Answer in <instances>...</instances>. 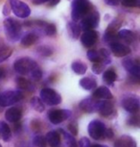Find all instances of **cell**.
Segmentation results:
<instances>
[{"instance_id": "1", "label": "cell", "mask_w": 140, "mask_h": 147, "mask_svg": "<svg viewBox=\"0 0 140 147\" xmlns=\"http://www.w3.org/2000/svg\"><path fill=\"white\" fill-rule=\"evenodd\" d=\"M72 16L73 21H79L84 18L91 10V4L88 0H73L72 1Z\"/></svg>"}, {"instance_id": "2", "label": "cell", "mask_w": 140, "mask_h": 147, "mask_svg": "<svg viewBox=\"0 0 140 147\" xmlns=\"http://www.w3.org/2000/svg\"><path fill=\"white\" fill-rule=\"evenodd\" d=\"M4 28L6 31L7 37L11 40H17L21 34V24L13 18H7L4 21Z\"/></svg>"}, {"instance_id": "3", "label": "cell", "mask_w": 140, "mask_h": 147, "mask_svg": "<svg viewBox=\"0 0 140 147\" xmlns=\"http://www.w3.org/2000/svg\"><path fill=\"white\" fill-rule=\"evenodd\" d=\"M23 98V93L19 90H7L0 94V106L9 107L17 103Z\"/></svg>"}, {"instance_id": "4", "label": "cell", "mask_w": 140, "mask_h": 147, "mask_svg": "<svg viewBox=\"0 0 140 147\" xmlns=\"http://www.w3.org/2000/svg\"><path fill=\"white\" fill-rule=\"evenodd\" d=\"M40 98L49 106H56L62 102L61 95L50 88H44L40 90Z\"/></svg>"}, {"instance_id": "5", "label": "cell", "mask_w": 140, "mask_h": 147, "mask_svg": "<svg viewBox=\"0 0 140 147\" xmlns=\"http://www.w3.org/2000/svg\"><path fill=\"white\" fill-rule=\"evenodd\" d=\"M38 65L33 59L30 58H21L15 62L13 67L15 70L19 74H27L29 72H31L35 67H37Z\"/></svg>"}, {"instance_id": "6", "label": "cell", "mask_w": 140, "mask_h": 147, "mask_svg": "<svg viewBox=\"0 0 140 147\" xmlns=\"http://www.w3.org/2000/svg\"><path fill=\"white\" fill-rule=\"evenodd\" d=\"M88 134L92 138L96 140H100L105 138L106 125L100 120H92L88 124Z\"/></svg>"}, {"instance_id": "7", "label": "cell", "mask_w": 140, "mask_h": 147, "mask_svg": "<svg viewBox=\"0 0 140 147\" xmlns=\"http://www.w3.org/2000/svg\"><path fill=\"white\" fill-rule=\"evenodd\" d=\"M99 21H100V16L98 12L93 11L92 13H88L84 18H82L80 27L84 31H88V30L96 28L99 25Z\"/></svg>"}, {"instance_id": "8", "label": "cell", "mask_w": 140, "mask_h": 147, "mask_svg": "<svg viewBox=\"0 0 140 147\" xmlns=\"http://www.w3.org/2000/svg\"><path fill=\"white\" fill-rule=\"evenodd\" d=\"M10 4L12 11L17 18H28L31 13V10L28 5L20 0H10Z\"/></svg>"}, {"instance_id": "9", "label": "cell", "mask_w": 140, "mask_h": 147, "mask_svg": "<svg viewBox=\"0 0 140 147\" xmlns=\"http://www.w3.org/2000/svg\"><path fill=\"white\" fill-rule=\"evenodd\" d=\"M48 118L51 123L60 124L71 116V112L68 110H50L48 113Z\"/></svg>"}, {"instance_id": "10", "label": "cell", "mask_w": 140, "mask_h": 147, "mask_svg": "<svg viewBox=\"0 0 140 147\" xmlns=\"http://www.w3.org/2000/svg\"><path fill=\"white\" fill-rule=\"evenodd\" d=\"M122 107L131 113H136L139 111V99L135 96H126L122 100Z\"/></svg>"}, {"instance_id": "11", "label": "cell", "mask_w": 140, "mask_h": 147, "mask_svg": "<svg viewBox=\"0 0 140 147\" xmlns=\"http://www.w3.org/2000/svg\"><path fill=\"white\" fill-rule=\"evenodd\" d=\"M79 106L86 113H94L97 111L98 101L94 97H88V98H86L80 102Z\"/></svg>"}, {"instance_id": "12", "label": "cell", "mask_w": 140, "mask_h": 147, "mask_svg": "<svg viewBox=\"0 0 140 147\" xmlns=\"http://www.w3.org/2000/svg\"><path fill=\"white\" fill-rule=\"evenodd\" d=\"M123 66L130 72L133 76L138 78L140 75V67L139 63L137 61L131 60V59H125L123 61Z\"/></svg>"}, {"instance_id": "13", "label": "cell", "mask_w": 140, "mask_h": 147, "mask_svg": "<svg viewBox=\"0 0 140 147\" xmlns=\"http://www.w3.org/2000/svg\"><path fill=\"white\" fill-rule=\"evenodd\" d=\"M98 38L97 32L93 31V30H88V31H84V33L82 35L81 40L82 43L86 47H91L96 43Z\"/></svg>"}, {"instance_id": "14", "label": "cell", "mask_w": 140, "mask_h": 147, "mask_svg": "<svg viewBox=\"0 0 140 147\" xmlns=\"http://www.w3.org/2000/svg\"><path fill=\"white\" fill-rule=\"evenodd\" d=\"M111 49L116 57H124V56H127L128 54H130L131 52V49L129 48L128 46H126L125 44H122L120 42H113V43H111Z\"/></svg>"}, {"instance_id": "15", "label": "cell", "mask_w": 140, "mask_h": 147, "mask_svg": "<svg viewBox=\"0 0 140 147\" xmlns=\"http://www.w3.org/2000/svg\"><path fill=\"white\" fill-rule=\"evenodd\" d=\"M97 111H99L100 115L103 116H111V113H113V111H114L113 104L108 100L98 101Z\"/></svg>"}, {"instance_id": "16", "label": "cell", "mask_w": 140, "mask_h": 147, "mask_svg": "<svg viewBox=\"0 0 140 147\" xmlns=\"http://www.w3.org/2000/svg\"><path fill=\"white\" fill-rule=\"evenodd\" d=\"M5 117L9 122L15 123V122L20 120L21 117H22V112H21V110L19 108H10L5 113Z\"/></svg>"}, {"instance_id": "17", "label": "cell", "mask_w": 140, "mask_h": 147, "mask_svg": "<svg viewBox=\"0 0 140 147\" xmlns=\"http://www.w3.org/2000/svg\"><path fill=\"white\" fill-rule=\"evenodd\" d=\"M114 147H136V142L130 136H121L114 142Z\"/></svg>"}, {"instance_id": "18", "label": "cell", "mask_w": 140, "mask_h": 147, "mask_svg": "<svg viewBox=\"0 0 140 147\" xmlns=\"http://www.w3.org/2000/svg\"><path fill=\"white\" fill-rule=\"evenodd\" d=\"M45 140L47 144H49L51 147H56L59 146L61 143V136L58 131H50L46 135Z\"/></svg>"}, {"instance_id": "19", "label": "cell", "mask_w": 140, "mask_h": 147, "mask_svg": "<svg viewBox=\"0 0 140 147\" xmlns=\"http://www.w3.org/2000/svg\"><path fill=\"white\" fill-rule=\"evenodd\" d=\"M93 97L95 99H105V100H108V99L112 98V94L111 91L107 87H100L95 90L94 93H93Z\"/></svg>"}, {"instance_id": "20", "label": "cell", "mask_w": 140, "mask_h": 147, "mask_svg": "<svg viewBox=\"0 0 140 147\" xmlns=\"http://www.w3.org/2000/svg\"><path fill=\"white\" fill-rule=\"evenodd\" d=\"M87 58L92 63H99V62H103V61L106 62L107 63H111V59H105L100 51H96V50H89L87 52Z\"/></svg>"}, {"instance_id": "21", "label": "cell", "mask_w": 140, "mask_h": 147, "mask_svg": "<svg viewBox=\"0 0 140 147\" xmlns=\"http://www.w3.org/2000/svg\"><path fill=\"white\" fill-rule=\"evenodd\" d=\"M15 83L17 88H20V90H28V91H32L35 90V87L32 84V82H30L29 80H27L25 78H22V77H17Z\"/></svg>"}, {"instance_id": "22", "label": "cell", "mask_w": 140, "mask_h": 147, "mask_svg": "<svg viewBox=\"0 0 140 147\" xmlns=\"http://www.w3.org/2000/svg\"><path fill=\"white\" fill-rule=\"evenodd\" d=\"M0 136H1L2 140L6 142L10 141V140L12 138V133H11L10 127L4 121H0Z\"/></svg>"}, {"instance_id": "23", "label": "cell", "mask_w": 140, "mask_h": 147, "mask_svg": "<svg viewBox=\"0 0 140 147\" xmlns=\"http://www.w3.org/2000/svg\"><path fill=\"white\" fill-rule=\"evenodd\" d=\"M67 30L71 38H74V40H78L79 36L81 34V27H80L79 24H77L75 21L69 22L67 24Z\"/></svg>"}, {"instance_id": "24", "label": "cell", "mask_w": 140, "mask_h": 147, "mask_svg": "<svg viewBox=\"0 0 140 147\" xmlns=\"http://www.w3.org/2000/svg\"><path fill=\"white\" fill-rule=\"evenodd\" d=\"M118 38L124 40L127 43H131L134 40V34L128 29H123L117 34Z\"/></svg>"}, {"instance_id": "25", "label": "cell", "mask_w": 140, "mask_h": 147, "mask_svg": "<svg viewBox=\"0 0 140 147\" xmlns=\"http://www.w3.org/2000/svg\"><path fill=\"white\" fill-rule=\"evenodd\" d=\"M80 85H81V87L84 88V90H92V88H96V86H97V83L93 78L91 77H84L80 81Z\"/></svg>"}, {"instance_id": "26", "label": "cell", "mask_w": 140, "mask_h": 147, "mask_svg": "<svg viewBox=\"0 0 140 147\" xmlns=\"http://www.w3.org/2000/svg\"><path fill=\"white\" fill-rule=\"evenodd\" d=\"M38 36L33 33H29V34L25 35L24 37L21 38V44L25 47H29L35 44L38 41Z\"/></svg>"}, {"instance_id": "27", "label": "cell", "mask_w": 140, "mask_h": 147, "mask_svg": "<svg viewBox=\"0 0 140 147\" xmlns=\"http://www.w3.org/2000/svg\"><path fill=\"white\" fill-rule=\"evenodd\" d=\"M103 79L107 84L111 85L116 81L117 79V75H116V72L113 68H109L108 70H106L104 72V75H103Z\"/></svg>"}, {"instance_id": "28", "label": "cell", "mask_w": 140, "mask_h": 147, "mask_svg": "<svg viewBox=\"0 0 140 147\" xmlns=\"http://www.w3.org/2000/svg\"><path fill=\"white\" fill-rule=\"evenodd\" d=\"M71 67H72V70L76 74H79V75L84 74L87 69L86 65L83 62H81V61H75V62H73L72 65H71Z\"/></svg>"}, {"instance_id": "29", "label": "cell", "mask_w": 140, "mask_h": 147, "mask_svg": "<svg viewBox=\"0 0 140 147\" xmlns=\"http://www.w3.org/2000/svg\"><path fill=\"white\" fill-rule=\"evenodd\" d=\"M30 103H31L32 108L35 111H37L38 113H42L43 111L45 110V106L44 104L42 103V100H40V98L38 97H33V98L30 100Z\"/></svg>"}, {"instance_id": "30", "label": "cell", "mask_w": 140, "mask_h": 147, "mask_svg": "<svg viewBox=\"0 0 140 147\" xmlns=\"http://www.w3.org/2000/svg\"><path fill=\"white\" fill-rule=\"evenodd\" d=\"M60 132H62V134L64 135L67 147H79L75 138L73 137V135L69 134V133H66L65 131H64V130H60Z\"/></svg>"}, {"instance_id": "31", "label": "cell", "mask_w": 140, "mask_h": 147, "mask_svg": "<svg viewBox=\"0 0 140 147\" xmlns=\"http://www.w3.org/2000/svg\"><path fill=\"white\" fill-rule=\"evenodd\" d=\"M120 26H121V22L114 20L109 25L108 29H107V31H106V34L117 35V30L120 28Z\"/></svg>"}, {"instance_id": "32", "label": "cell", "mask_w": 140, "mask_h": 147, "mask_svg": "<svg viewBox=\"0 0 140 147\" xmlns=\"http://www.w3.org/2000/svg\"><path fill=\"white\" fill-rule=\"evenodd\" d=\"M33 143L36 147H46V145H47L45 138L42 135L36 136L34 140H33Z\"/></svg>"}, {"instance_id": "33", "label": "cell", "mask_w": 140, "mask_h": 147, "mask_svg": "<svg viewBox=\"0 0 140 147\" xmlns=\"http://www.w3.org/2000/svg\"><path fill=\"white\" fill-rule=\"evenodd\" d=\"M108 65L106 62H99V63H93L92 65V71L94 72L95 74H101L105 69L106 65Z\"/></svg>"}, {"instance_id": "34", "label": "cell", "mask_w": 140, "mask_h": 147, "mask_svg": "<svg viewBox=\"0 0 140 147\" xmlns=\"http://www.w3.org/2000/svg\"><path fill=\"white\" fill-rule=\"evenodd\" d=\"M44 32H45L46 35L49 36V37H53V36L56 35V33H57L56 25H55V24H53V23L46 24L45 28H44Z\"/></svg>"}, {"instance_id": "35", "label": "cell", "mask_w": 140, "mask_h": 147, "mask_svg": "<svg viewBox=\"0 0 140 147\" xmlns=\"http://www.w3.org/2000/svg\"><path fill=\"white\" fill-rule=\"evenodd\" d=\"M12 52L13 51L11 48H6V49H3V50L0 51V63H3L4 61H6L8 58L12 55Z\"/></svg>"}, {"instance_id": "36", "label": "cell", "mask_w": 140, "mask_h": 147, "mask_svg": "<svg viewBox=\"0 0 140 147\" xmlns=\"http://www.w3.org/2000/svg\"><path fill=\"white\" fill-rule=\"evenodd\" d=\"M121 3L126 7H138L140 0H121Z\"/></svg>"}, {"instance_id": "37", "label": "cell", "mask_w": 140, "mask_h": 147, "mask_svg": "<svg viewBox=\"0 0 140 147\" xmlns=\"http://www.w3.org/2000/svg\"><path fill=\"white\" fill-rule=\"evenodd\" d=\"M31 76H32V78L34 80L38 81V80H40L42 77V71L40 70V68H38L37 66V67H35L31 71Z\"/></svg>"}, {"instance_id": "38", "label": "cell", "mask_w": 140, "mask_h": 147, "mask_svg": "<svg viewBox=\"0 0 140 147\" xmlns=\"http://www.w3.org/2000/svg\"><path fill=\"white\" fill-rule=\"evenodd\" d=\"M38 52L40 55L44 56V57L50 56V55H52V53H53L51 49H49L47 46H40V47H38Z\"/></svg>"}, {"instance_id": "39", "label": "cell", "mask_w": 140, "mask_h": 147, "mask_svg": "<svg viewBox=\"0 0 140 147\" xmlns=\"http://www.w3.org/2000/svg\"><path fill=\"white\" fill-rule=\"evenodd\" d=\"M68 130H69L71 135L75 136L78 134V126H77L76 122H71V123H69V125H68Z\"/></svg>"}, {"instance_id": "40", "label": "cell", "mask_w": 140, "mask_h": 147, "mask_svg": "<svg viewBox=\"0 0 140 147\" xmlns=\"http://www.w3.org/2000/svg\"><path fill=\"white\" fill-rule=\"evenodd\" d=\"M90 141L88 138H82L81 140H79V147H90Z\"/></svg>"}, {"instance_id": "41", "label": "cell", "mask_w": 140, "mask_h": 147, "mask_svg": "<svg viewBox=\"0 0 140 147\" xmlns=\"http://www.w3.org/2000/svg\"><path fill=\"white\" fill-rule=\"evenodd\" d=\"M129 124L130 125H135V126H138L139 124V120H138V116H133L129 119Z\"/></svg>"}, {"instance_id": "42", "label": "cell", "mask_w": 140, "mask_h": 147, "mask_svg": "<svg viewBox=\"0 0 140 147\" xmlns=\"http://www.w3.org/2000/svg\"><path fill=\"white\" fill-rule=\"evenodd\" d=\"M105 2L109 6H117L119 4V0H105Z\"/></svg>"}, {"instance_id": "43", "label": "cell", "mask_w": 140, "mask_h": 147, "mask_svg": "<svg viewBox=\"0 0 140 147\" xmlns=\"http://www.w3.org/2000/svg\"><path fill=\"white\" fill-rule=\"evenodd\" d=\"M105 137L108 138H111L113 137V132H112L111 129H106L105 131Z\"/></svg>"}, {"instance_id": "44", "label": "cell", "mask_w": 140, "mask_h": 147, "mask_svg": "<svg viewBox=\"0 0 140 147\" xmlns=\"http://www.w3.org/2000/svg\"><path fill=\"white\" fill-rule=\"evenodd\" d=\"M60 1L61 0H48V5H49V7H54V6H56V5H58L60 3Z\"/></svg>"}, {"instance_id": "45", "label": "cell", "mask_w": 140, "mask_h": 147, "mask_svg": "<svg viewBox=\"0 0 140 147\" xmlns=\"http://www.w3.org/2000/svg\"><path fill=\"white\" fill-rule=\"evenodd\" d=\"M5 76H6V70L4 67L0 66V79H4Z\"/></svg>"}, {"instance_id": "46", "label": "cell", "mask_w": 140, "mask_h": 147, "mask_svg": "<svg viewBox=\"0 0 140 147\" xmlns=\"http://www.w3.org/2000/svg\"><path fill=\"white\" fill-rule=\"evenodd\" d=\"M48 0H33V3L36 4V5H38V4H42L44 2H47Z\"/></svg>"}, {"instance_id": "47", "label": "cell", "mask_w": 140, "mask_h": 147, "mask_svg": "<svg viewBox=\"0 0 140 147\" xmlns=\"http://www.w3.org/2000/svg\"><path fill=\"white\" fill-rule=\"evenodd\" d=\"M90 147H109V146L104 145V144H93V145H90Z\"/></svg>"}, {"instance_id": "48", "label": "cell", "mask_w": 140, "mask_h": 147, "mask_svg": "<svg viewBox=\"0 0 140 147\" xmlns=\"http://www.w3.org/2000/svg\"><path fill=\"white\" fill-rule=\"evenodd\" d=\"M2 108H3V107H1V106H0V113H1V111H2Z\"/></svg>"}, {"instance_id": "49", "label": "cell", "mask_w": 140, "mask_h": 147, "mask_svg": "<svg viewBox=\"0 0 140 147\" xmlns=\"http://www.w3.org/2000/svg\"><path fill=\"white\" fill-rule=\"evenodd\" d=\"M0 147H2V146H1V145H0Z\"/></svg>"}, {"instance_id": "50", "label": "cell", "mask_w": 140, "mask_h": 147, "mask_svg": "<svg viewBox=\"0 0 140 147\" xmlns=\"http://www.w3.org/2000/svg\"><path fill=\"white\" fill-rule=\"evenodd\" d=\"M56 147H59V146H56Z\"/></svg>"}]
</instances>
